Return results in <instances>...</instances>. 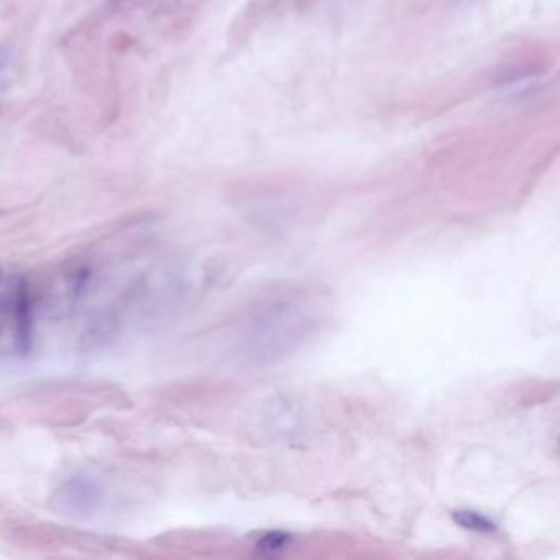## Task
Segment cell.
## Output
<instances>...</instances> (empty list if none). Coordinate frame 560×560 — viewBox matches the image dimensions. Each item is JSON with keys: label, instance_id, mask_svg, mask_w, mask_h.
I'll return each instance as SVG.
<instances>
[{"label": "cell", "instance_id": "cell-1", "mask_svg": "<svg viewBox=\"0 0 560 560\" xmlns=\"http://www.w3.org/2000/svg\"><path fill=\"white\" fill-rule=\"evenodd\" d=\"M100 500H102V488H100L99 481L94 480L92 477L84 473L72 477L55 493L56 506L74 516L90 514L99 506Z\"/></svg>", "mask_w": 560, "mask_h": 560}, {"label": "cell", "instance_id": "cell-2", "mask_svg": "<svg viewBox=\"0 0 560 560\" xmlns=\"http://www.w3.org/2000/svg\"><path fill=\"white\" fill-rule=\"evenodd\" d=\"M15 322H17V345L21 353H29L31 347V302L25 281H21L17 290Z\"/></svg>", "mask_w": 560, "mask_h": 560}, {"label": "cell", "instance_id": "cell-3", "mask_svg": "<svg viewBox=\"0 0 560 560\" xmlns=\"http://www.w3.org/2000/svg\"><path fill=\"white\" fill-rule=\"evenodd\" d=\"M454 518L457 520L459 524L469 528V530H481V532H490V530H496L495 524H493L490 520H487V518H483V516H479V514H475V513H469V511L457 513Z\"/></svg>", "mask_w": 560, "mask_h": 560}, {"label": "cell", "instance_id": "cell-4", "mask_svg": "<svg viewBox=\"0 0 560 560\" xmlns=\"http://www.w3.org/2000/svg\"><path fill=\"white\" fill-rule=\"evenodd\" d=\"M290 540V534H286V532H268L257 544V549L260 552H276V550L286 547Z\"/></svg>", "mask_w": 560, "mask_h": 560}]
</instances>
